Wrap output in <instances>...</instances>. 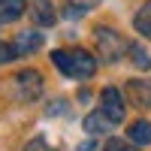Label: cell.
Instances as JSON below:
<instances>
[{
    "label": "cell",
    "mask_w": 151,
    "mask_h": 151,
    "mask_svg": "<svg viewBox=\"0 0 151 151\" xmlns=\"http://www.w3.org/2000/svg\"><path fill=\"white\" fill-rule=\"evenodd\" d=\"M52 64L64 73V76H70V79H76V70H73V58H70V52H52Z\"/></svg>",
    "instance_id": "12"
},
{
    "label": "cell",
    "mask_w": 151,
    "mask_h": 151,
    "mask_svg": "<svg viewBox=\"0 0 151 151\" xmlns=\"http://www.w3.org/2000/svg\"><path fill=\"white\" fill-rule=\"evenodd\" d=\"M127 52H130V60H133V67H136V70H151V55L145 52L139 42H130V45H127Z\"/></svg>",
    "instance_id": "11"
},
{
    "label": "cell",
    "mask_w": 151,
    "mask_h": 151,
    "mask_svg": "<svg viewBox=\"0 0 151 151\" xmlns=\"http://www.w3.org/2000/svg\"><path fill=\"white\" fill-rule=\"evenodd\" d=\"M94 40H97V48H100V58L109 60V64H115V60L124 55V40H121V33H115L112 27H97L94 30Z\"/></svg>",
    "instance_id": "1"
},
{
    "label": "cell",
    "mask_w": 151,
    "mask_h": 151,
    "mask_svg": "<svg viewBox=\"0 0 151 151\" xmlns=\"http://www.w3.org/2000/svg\"><path fill=\"white\" fill-rule=\"evenodd\" d=\"M112 124H115V121H112V118L106 115V112L100 109V112H91V115L85 118V130L91 133V136H97V133H106V130L112 127Z\"/></svg>",
    "instance_id": "9"
},
{
    "label": "cell",
    "mask_w": 151,
    "mask_h": 151,
    "mask_svg": "<svg viewBox=\"0 0 151 151\" xmlns=\"http://www.w3.org/2000/svg\"><path fill=\"white\" fill-rule=\"evenodd\" d=\"M73 58V70H76V79H91V76L97 73V58L91 52H85V48H76V52H70Z\"/></svg>",
    "instance_id": "5"
},
{
    "label": "cell",
    "mask_w": 151,
    "mask_h": 151,
    "mask_svg": "<svg viewBox=\"0 0 151 151\" xmlns=\"http://www.w3.org/2000/svg\"><path fill=\"white\" fill-rule=\"evenodd\" d=\"M18 55H15V48H12L9 42H3L0 40V64H9V60H15Z\"/></svg>",
    "instance_id": "15"
},
{
    "label": "cell",
    "mask_w": 151,
    "mask_h": 151,
    "mask_svg": "<svg viewBox=\"0 0 151 151\" xmlns=\"http://www.w3.org/2000/svg\"><path fill=\"white\" fill-rule=\"evenodd\" d=\"M12 48H15L18 58L40 52V48H42V33H36V30H21V33L15 36V42H12Z\"/></svg>",
    "instance_id": "6"
},
{
    "label": "cell",
    "mask_w": 151,
    "mask_h": 151,
    "mask_svg": "<svg viewBox=\"0 0 151 151\" xmlns=\"http://www.w3.org/2000/svg\"><path fill=\"white\" fill-rule=\"evenodd\" d=\"M73 3H76V6H85V9H91V6H97V3H100V0H73Z\"/></svg>",
    "instance_id": "17"
},
{
    "label": "cell",
    "mask_w": 151,
    "mask_h": 151,
    "mask_svg": "<svg viewBox=\"0 0 151 151\" xmlns=\"http://www.w3.org/2000/svg\"><path fill=\"white\" fill-rule=\"evenodd\" d=\"M30 18L40 24V27H52L58 21V12L52 6V0H30Z\"/></svg>",
    "instance_id": "7"
},
{
    "label": "cell",
    "mask_w": 151,
    "mask_h": 151,
    "mask_svg": "<svg viewBox=\"0 0 151 151\" xmlns=\"http://www.w3.org/2000/svg\"><path fill=\"white\" fill-rule=\"evenodd\" d=\"M127 97L133 106L148 109L151 106V79H130L127 82Z\"/></svg>",
    "instance_id": "4"
},
{
    "label": "cell",
    "mask_w": 151,
    "mask_h": 151,
    "mask_svg": "<svg viewBox=\"0 0 151 151\" xmlns=\"http://www.w3.org/2000/svg\"><path fill=\"white\" fill-rule=\"evenodd\" d=\"M133 27H136V33H142L145 40H151V15L145 9H139L136 12V18H133Z\"/></svg>",
    "instance_id": "13"
},
{
    "label": "cell",
    "mask_w": 151,
    "mask_h": 151,
    "mask_svg": "<svg viewBox=\"0 0 151 151\" xmlns=\"http://www.w3.org/2000/svg\"><path fill=\"white\" fill-rule=\"evenodd\" d=\"M12 85H15L18 100H27V103L42 94V76L36 73V70H21L15 79H12Z\"/></svg>",
    "instance_id": "2"
},
{
    "label": "cell",
    "mask_w": 151,
    "mask_h": 151,
    "mask_svg": "<svg viewBox=\"0 0 151 151\" xmlns=\"http://www.w3.org/2000/svg\"><path fill=\"white\" fill-rule=\"evenodd\" d=\"M24 151H55V148H48L45 139H30L27 145H24Z\"/></svg>",
    "instance_id": "16"
},
{
    "label": "cell",
    "mask_w": 151,
    "mask_h": 151,
    "mask_svg": "<svg viewBox=\"0 0 151 151\" xmlns=\"http://www.w3.org/2000/svg\"><path fill=\"white\" fill-rule=\"evenodd\" d=\"M127 136H130V142H136V145H151V121H136L133 127L127 130Z\"/></svg>",
    "instance_id": "10"
},
{
    "label": "cell",
    "mask_w": 151,
    "mask_h": 151,
    "mask_svg": "<svg viewBox=\"0 0 151 151\" xmlns=\"http://www.w3.org/2000/svg\"><path fill=\"white\" fill-rule=\"evenodd\" d=\"M106 151H139V148L130 145V142H124V139H109L106 142Z\"/></svg>",
    "instance_id": "14"
},
{
    "label": "cell",
    "mask_w": 151,
    "mask_h": 151,
    "mask_svg": "<svg viewBox=\"0 0 151 151\" xmlns=\"http://www.w3.org/2000/svg\"><path fill=\"white\" fill-rule=\"evenodd\" d=\"M27 9H30L27 0H0V24H12V21H18Z\"/></svg>",
    "instance_id": "8"
},
{
    "label": "cell",
    "mask_w": 151,
    "mask_h": 151,
    "mask_svg": "<svg viewBox=\"0 0 151 151\" xmlns=\"http://www.w3.org/2000/svg\"><path fill=\"white\" fill-rule=\"evenodd\" d=\"M100 109H103L115 124L124 121V112H127V106H124V97H121L118 88H103V94H100Z\"/></svg>",
    "instance_id": "3"
}]
</instances>
